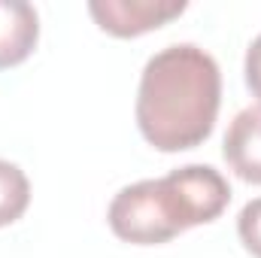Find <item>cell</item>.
<instances>
[{
  "instance_id": "1",
  "label": "cell",
  "mask_w": 261,
  "mask_h": 258,
  "mask_svg": "<svg viewBox=\"0 0 261 258\" xmlns=\"http://www.w3.org/2000/svg\"><path fill=\"white\" fill-rule=\"evenodd\" d=\"M222 104V73L210 52L195 43H173L155 52L137 88V128L158 152L200 146Z\"/></svg>"
},
{
  "instance_id": "2",
  "label": "cell",
  "mask_w": 261,
  "mask_h": 258,
  "mask_svg": "<svg viewBox=\"0 0 261 258\" xmlns=\"http://www.w3.org/2000/svg\"><path fill=\"white\" fill-rule=\"evenodd\" d=\"M231 200L228 179L210 164H186L161 179L125 186L110 203V228L137 246L167 243L176 234L216 222Z\"/></svg>"
},
{
  "instance_id": "3",
  "label": "cell",
  "mask_w": 261,
  "mask_h": 258,
  "mask_svg": "<svg viewBox=\"0 0 261 258\" xmlns=\"http://www.w3.org/2000/svg\"><path fill=\"white\" fill-rule=\"evenodd\" d=\"M186 0H91L88 12L100 24V31L113 37H140L158 31L186 12Z\"/></svg>"
},
{
  "instance_id": "4",
  "label": "cell",
  "mask_w": 261,
  "mask_h": 258,
  "mask_svg": "<svg viewBox=\"0 0 261 258\" xmlns=\"http://www.w3.org/2000/svg\"><path fill=\"white\" fill-rule=\"evenodd\" d=\"M222 155L243 183L261 186V104L234 116L222 143Z\"/></svg>"
},
{
  "instance_id": "5",
  "label": "cell",
  "mask_w": 261,
  "mask_h": 258,
  "mask_svg": "<svg viewBox=\"0 0 261 258\" xmlns=\"http://www.w3.org/2000/svg\"><path fill=\"white\" fill-rule=\"evenodd\" d=\"M40 40V15L24 0H0V70L28 61Z\"/></svg>"
},
{
  "instance_id": "6",
  "label": "cell",
  "mask_w": 261,
  "mask_h": 258,
  "mask_svg": "<svg viewBox=\"0 0 261 258\" xmlns=\"http://www.w3.org/2000/svg\"><path fill=\"white\" fill-rule=\"evenodd\" d=\"M28 203H31V183L24 170L0 158V228L21 219Z\"/></svg>"
},
{
  "instance_id": "7",
  "label": "cell",
  "mask_w": 261,
  "mask_h": 258,
  "mask_svg": "<svg viewBox=\"0 0 261 258\" xmlns=\"http://www.w3.org/2000/svg\"><path fill=\"white\" fill-rule=\"evenodd\" d=\"M237 234H240L243 246L255 258H261V197L249 200L240 210V216H237Z\"/></svg>"
},
{
  "instance_id": "8",
  "label": "cell",
  "mask_w": 261,
  "mask_h": 258,
  "mask_svg": "<svg viewBox=\"0 0 261 258\" xmlns=\"http://www.w3.org/2000/svg\"><path fill=\"white\" fill-rule=\"evenodd\" d=\"M243 73H246V88L258 97V104H261V34L249 43V49H246Z\"/></svg>"
}]
</instances>
